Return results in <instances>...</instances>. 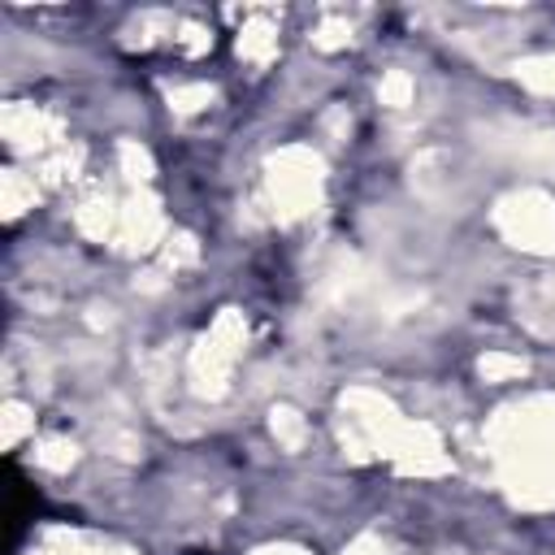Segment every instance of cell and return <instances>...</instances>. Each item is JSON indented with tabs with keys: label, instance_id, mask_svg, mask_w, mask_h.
Here are the masks:
<instances>
[{
	"label": "cell",
	"instance_id": "cell-1",
	"mask_svg": "<svg viewBox=\"0 0 555 555\" xmlns=\"http://www.w3.org/2000/svg\"><path fill=\"white\" fill-rule=\"evenodd\" d=\"M9 477H13V486H9V538L17 542L22 525H26V520H35V512H39L43 503H39V490H35V486H30L13 464H9Z\"/></svg>",
	"mask_w": 555,
	"mask_h": 555
}]
</instances>
